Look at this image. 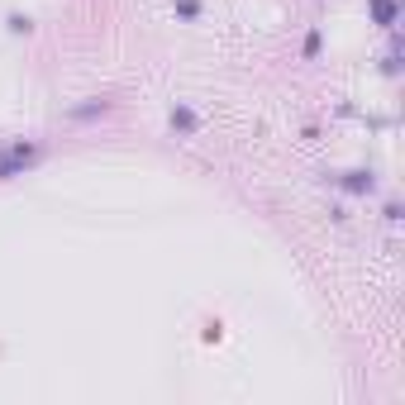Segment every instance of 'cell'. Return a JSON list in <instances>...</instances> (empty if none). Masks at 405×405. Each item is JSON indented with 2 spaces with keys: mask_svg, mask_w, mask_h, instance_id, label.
Wrapping results in <instances>:
<instances>
[{
  "mask_svg": "<svg viewBox=\"0 0 405 405\" xmlns=\"http://www.w3.org/2000/svg\"><path fill=\"white\" fill-rule=\"evenodd\" d=\"M339 186H343L348 196H367V191L377 186V177H372V172H339Z\"/></svg>",
  "mask_w": 405,
  "mask_h": 405,
  "instance_id": "3",
  "label": "cell"
},
{
  "mask_svg": "<svg viewBox=\"0 0 405 405\" xmlns=\"http://www.w3.org/2000/svg\"><path fill=\"white\" fill-rule=\"evenodd\" d=\"M110 110V100H91V105H77L72 110V120H91V115H105Z\"/></svg>",
  "mask_w": 405,
  "mask_h": 405,
  "instance_id": "6",
  "label": "cell"
},
{
  "mask_svg": "<svg viewBox=\"0 0 405 405\" xmlns=\"http://www.w3.org/2000/svg\"><path fill=\"white\" fill-rule=\"evenodd\" d=\"M172 129H177V134H196V129H201V115H196L191 105H172Z\"/></svg>",
  "mask_w": 405,
  "mask_h": 405,
  "instance_id": "4",
  "label": "cell"
},
{
  "mask_svg": "<svg viewBox=\"0 0 405 405\" xmlns=\"http://www.w3.org/2000/svg\"><path fill=\"white\" fill-rule=\"evenodd\" d=\"M381 72H386V77H401V43H391V48H386V62H381Z\"/></svg>",
  "mask_w": 405,
  "mask_h": 405,
  "instance_id": "5",
  "label": "cell"
},
{
  "mask_svg": "<svg viewBox=\"0 0 405 405\" xmlns=\"http://www.w3.org/2000/svg\"><path fill=\"white\" fill-rule=\"evenodd\" d=\"M177 15L181 19H201V0H177Z\"/></svg>",
  "mask_w": 405,
  "mask_h": 405,
  "instance_id": "7",
  "label": "cell"
},
{
  "mask_svg": "<svg viewBox=\"0 0 405 405\" xmlns=\"http://www.w3.org/2000/svg\"><path fill=\"white\" fill-rule=\"evenodd\" d=\"M29 29H34V24H29L24 15H10V34H29Z\"/></svg>",
  "mask_w": 405,
  "mask_h": 405,
  "instance_id": "8",
  "label": "cell"
},
{
  "mask_svg": "<svg viewBox=\"0 0 405 405\" xmlns=\"http://www.w3.org/2000/svg\"><path fill=\"white\" fill-rule=\"evenodd\" d=\"M367 15H372V24H381V29H396V24H401V5H396V0H367Z\"/></svg>",
  "mask_w": 405,
  "mask_h": 405,
  "instance_id": "2",
  "label": "cell"
},
{
  "mask_svg": "<svg viewBox=\"0 0 405 405\" xmlns=\"http://www.w3.org/2000/svg\"><path fill=\"white\" fill-rule=\"evenodd\" d=\"M39 162V143H10L5 153H0V181L5 177H19L24 167H34Z\"/></svg>",
  "mask_w": 405,
  "mask_h": 405,
  "instance_id": "1",
  "label": "cell"
}]
</instances>
